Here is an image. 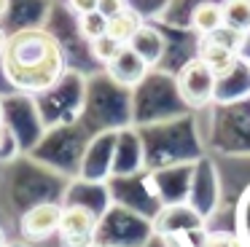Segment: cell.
<instances>
[{
  "label": "cell",
  "mask_w": 250,
  "mask_h": 247,
  "mask_svg": "<svg viewBox=\"0 0 250 247\" xmlns=\"http://www.w3.org/2000/svg\"><path fill=\"white\" fill-rule=\"evenodd\" d=\"M62 209L65 207H60V204H54V202H41L22 215L19 228H22V234L27 236V239H35V242L46 239V236H51L54 231H60Z\"/></svg>",
  "instance_id": "4"
},
{
  "label": "cell",
  "mask_w": 250,
  "mask_h": 247,
  "mask_svg": "<svg viewBox=\"0 0 250 247\" xmlns=\"http://www.w3.org/2000/svg\"><path fill=\"white\" fill-rule=\"evenodd\" d=\"M0 247H8V239H6V231L0 228Z\"/></svg>",
  "instance_id": "20"
},
{
  "label": "cell",
  "mask_w": 250,
  "mask_h": 247,
  "mask_svg": "<svg viewBox=\"0 0 250 247\" xmlns=\"http://www.w3.org/2000/svg\"><path fill=\"white\" fill-rule=\"evenodd\" d=\"M0 70L17 89L46 91L65 73V54L51 32L41 27H24L8 35L6 51L0 57Z\"/></svg>",
  "instance_id": "1"
},
{
  "label": "cell",
  "mask_w": 250,
  "mask_h": 247,
  "mask_svg": "<svg viewBox=\"0 0 250 247\" xmlns=\"http://www.w3.org/2000/svg\"><path fill=\"white\" fill-rule=\"evenodd\" d=\"M205 247H242L237 236L231 234H210L205 239Z\"/></svg>",
  "instance_id": "14"
},
{
  "label": "cell",
  "mask_w": 250,
  "mask_h": 247,
  "mask_svg": "<svg viewBox=\"0 0 250 247\" xmlns=\"http://www.w3.org/2000/svg\"><path fill=\"white\" fill-rule=\"evenodd\" d=\"M89 48H92V57L97 59V62H103V64H108V62H113V57L124 48V43H119L113 35H100V38H94V41H89Z\"/></svg>",
  "instance_id": "11"
},
{
  "label": "cell",
  "mask_w": 250,
  "mask_h": 247,
  "mask_svg": "<svg viewBox=\"0 0 250 247\" xmlns=\"http://www.w3.org/2000/svg\"><path fill=\"white\" fill-rule=\"evenodd\" d=\"M8 5H11V0H0V16L8 14Z\"/></svg>",
  "instance_id": "17"
},
{
  "label": "cell",
  "mask_w": 250,
  "mask_h": 247,
  "mask_svg": "<svg viewBox=\"0 0 250 247\" xmlns=\"http://www.w3.org/2000/svg\"><path fill=\"white\" fill-rule=\"evenodd\" d=\"M105 67H108V75L119 86H137L148 75V67H151V64L126 43V46L113 57V62H108Z\"/></svg>",
  "instance_id": "6"
},
{
  "label": "cell",
  "mask_w": 250,
  "mask_h": 247,
  "mask_svg": "<svg viewBox=\"0 0 250 247\" xmlns=\"http://www.w3.org/2000/svg\"><path fill=\"white\" fill-rule=\"evenodd\" d=\"M221 32V30H218ZM218 32H212V35H205L202 38V46H199V59H205L207 64H210V70L218 75V78H226L229 73H231L234 67H237L239 62V32L229 30V27H223V35H218Z\"/></svg>",
  "instance_id": "3"
},
{
  "label": "cell",
  "mask_w": 250,
  "mask_h": 247,
  "mask_svg": "<svg viewBox=\"0 0 250 247\" xmlns=\"http://www.w3.org/2000/svg\"><path fill=\"white\" fill-rule=\"evenodd\" d=\"M223 24L229 30L248 35L250 32V0H223Z\"/></svg>",
  "instance_id": "10"
},
{
  "label": "cell",
  "mask_w": 250,
  "mask_h": 247,
  "mask_svg": "<svg viewBox=\"0 0 250 247\" xmlns=\"http://www.w3.org/2000/svg\"><path fill=\"white\" fill-rule=\"evenodd\" d=\"M97 3H100V0H67V5H70V11L76 16H83V14L97 11Z\"/></svg>",
  "instance_id": "15"
},
{
  "label": "cell",
  "mask_w": 250,
  "mask_h": 247,
  "mask_svg": "<svg viewBox=\"0 0 250 247\" xmlns=\"http://www.w3.org/2000/svg\"><path fill=\"white\" fill-rule=\"evenodd\" d=\"M0 124H6V105H3V100H0Z\"/></svg>",
  "instance_id": "19"
},
{
  "label": "cell",
  "mask_w": 250,
  "mask_h": 247,
  "mask_svg": "<svg viewBox=\"0 0 250 247\" xmlns=\"http://www.w3.org/2000/svg\"><path fill=\"white\" fill-rule=\"evenodd\" d=\"M191 27H194L199 35H212V32L223 30V3H212V0H205L194 8L191 14Z\"/></svg>",
  "instance_id": "7"
},
{
  "label": "cell",
  "mask_w": 250,
  "mask_h": 247,
  "mask_svg": "<svg viewBox=\"0 0 250 247\" xmlns=\"http://www.w3.org/2000/svg\"><path fill=\"white\" fill-rule=\"evenodd\" d=\"M97 226V218L89 207L73 204V207L62 209V223H60V234L65 239L67 247H86L92 242V231Z\"/></svg>",
  "instance_id": "5"
},
{
  "label": "cell",
  "mask_w": 250,
  "mask_h": 247,
  "mask_svg": "<svg viewBox=\"0 0 250 247\" xmlns=\"http://www.w3.org/2000/svg\"><path fill=\"white\" fill-rule=\"evenodd\" d=\"M78 30H81V35L86 38V41H94V38L108 32V19H105L100 11L83 14V16H78Z\"/></svg>",
  "instance_id": "12"
},
{
  "label": "cell",
  "mask_w": 250,
  "mask_h": 247,
  "mask_svg": "<svg viewBox=\"0 0 250 247\" xmlns=\"http://www.w3.org/2000/svg\"><path fill=\"white\" fill-rule=\"evenodd\" d=\"M129 46L135 48V51L140 54L148 64H153V62H159V59H162L164 46H167V43H164L162 32H156V30H151V27L143 24L140 30H137V35L129 41Z\"/></svg>",
  "instance_id": "8"
},
{
  "label": "cell",
  "mask_w": 250,
  "mask_h": 247,
  "mask_svg": "<svg viewBox=\"0 0 250 247\" xmlns=\"http://www.w3.org/2000/svg\"><path fill=\"white\" fill-rule=\"evenodd\" d=\"M140 27H143V16L137 14V11H132V8H124L121 14H116V16L108 19V35H113L119 43L126 46V43L137 35Z\"/></svg>",
  "instance_id": "9"
},
{
  "label": "cell",
  "mask_w": 250,
  "mask_h": 247,
  "mask_svg": "<svg viewBox=\"0 0 250 247\" xmlns=\"http://www.w3.org/2000/svg\"><path fill=\"white\" fill-rule=\"evenodd\" d=\"M218 75L210 70V64L205 59H191L180 67L178 73V94L186 105L191 107H202L215 97V89H218Z\"/></svg>",
  "instance_id": "2"
},
{
  "label": "cell",
  "mask_w": 250,
  "mask_h": 247,
  "mask_svg": "<svg viewBox=\"0 0 250 247\" xmlns=\"http://www.w3.org/2000/svg\"><path fill=\"white\" fill-rule=\"evenodd\" d=\"M6 43H8V35L3 32V27H0V57H3V51H6Z\"/></svg>",
  "instance_id": "16"
},
{
  "label": "cell",
  "mask_w": 250,
  "mask_h": 247,
  "mask_svg": "<svg viewBox=\"0 0 250 247\" xmlns=\"http://www.w3.org/2000/svg\"><path fill=\"white\" fill-rule=\"evenodd\" d=\"M6 134H8L6 124H0V148H3V143H6Z\"/></svg>",
  "instance_id": "18"
},
{
  "label": "cell",
  "mask_w": 250,
  "mask_h": 247,
  "mask_svg": "<svg viewBox=\"0 0 250 247\" xmlns=\"http://www.w3.org/2000/svg\"><path fill=\"white\" fill-rule=\"evenodd\" d=\"M124 8H129V5H126V0H100V3H97V11L105 16V19L121 14Z\"/></svg>",
  "instance_id": "13"
}]
</instances>
